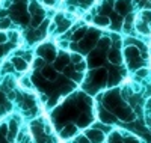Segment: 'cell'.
<instances>
[{
  "label": "cell",
  "mask_w": 151,
  "mask_h": 143,
  "mask_svg": "<svg viewBox=\"0 0 151 143\" xmlns=\"http://www.w3.org/2000/svg\"><path fill=\"white\" fill-rule=\"evenodd\" d=\"M12 62V65H14L15 71H20V72H24L27 68H29V62L24 60V57H20V56H12L9 59Z\"/></svg>",
  "instance_id": "1"
},
{
  "label": "cell",
  "mask_w": 151,
  "mask_h": 143,
  "mask_svg": "<svg viewBox=\"0 0 151 143\" xmlns=\"http://www.w3.org/2000/svg\"><path fill=\"white\" fill-rule=\"evenodd\" d=\"M88 139L91 140V143H101L106 137H104V131L101 129H88L86 131Z\"/></svg>",
  "instance_id": "2"
},
{
  "label": "cell",
  "mask_w": 151,
  "mask_h": 143,
  "mask_svg": "<svg viewBox=\"0 0 151 143\" xmlns=\"http://www.w3.org/2000/svg\"><path fill=\"white\" fill-rule=\"evenodd\" d=\"M8 125H9V133H8V136H6V140L11 143V142H14V140L17 139V134L20 133V131H18V122H17L15 119H12V121L8 122Z\"/></svg>",
  "instance_id": "3"
},
{
  "label": "cell",
  "mask_w": 151,
  "mask_h": 143,
  "mask_svg": "<svg viewBox=\"0 0 151 143\" xmlns=\"http://www.w3.org/2000/svg\"><path fill=\"white\" fill-rule=\"evenodd\" d=\"M107 59L113 63V65H119L122 62V54L118 48H110L107 51Z\"/></svg>",
  "instance_id": "4"
},
{
  "label": "cell",
  "mask_w": 151,
  "mask_h": 143,
  "mask_svg": "<svg viewBox=\"0 0 151 143\" xmlns=\"http://www.w3.org/2000/svg\"><path fill=\"white\" fill-rule=\"evenodd\" d=\"M59 134H60V137H62V139H70V137H73V136L77 134V127L68 124V125H67L64 129H62V131H60Z\"/></svg>",
  "instance_id": "5"
},
{
  "label": "cell",
  "mask_w": 151,
  "mask_h": 143,
  "mask_svg": "<svg viewBox=\"0 0 151 143\" xmlns=\"http://www.w3.org/2000/svg\"><path fill=\"white\" fill-rule=\"evenodd\" d=\"M98 118H100V121L101 122H104V124H115L116 122V116L115 114H112V113H107V112H100L98 113Z\"/></svg>",
  "instance_id": "6"
},
{
  "label": "cell",
  "mask_w": 151,
  "mask_h": 143,
  "mask_svg": "<svg viewBox=\"0 0 151 143\" xmlns=\"http://www.w3.org/2000/svg\"><path fill=\"white\" fill-rule=\"evenodd\" d=\"M94 24L98 26V27H107V26L112 24V21H110V18L107 15H97L94 18Z\"/></svg>",
  "instance_id": "7"
},
{
  "label": "cell",
  "mask_w": 151,
  "mask_h": 143,
  "mask_svg": "<svg viewBox=\"0 0 151 143\" xmlns=\"http://www.w3.org/2000/svg\"><path fill=\"white\" fill-rule=\"evenodd\" d=\"M42 77L44 79H48V80H56L58 79V71L50 68V66H44L42 68Z\"/></svg>",
  "instance_id": "8"
},
{
  "label": "cell",
  "mask_w": 151,
  "mask_h": 143,
  "mask_svg": "<svg viewBox=\"0 0 151 143\" xmlns=\"http://www.w3.org/2000/svg\"><path fill=\"white\" fill-rule=\"evenodd\" d=\"M91 122H92V119H91V116L88 114V113H82V114L79 116V119H77V125H79L80 128H85V127H88V125H91Z\"/></svg>",
  "instance_id": "9"
},
{
  "label": "cell",
  "mask_w": 151,
  "mask_h": 143,
  "mask_svg": "<svg viewBox=\"0 0 151 143\" xmlns=\"http://www.w3.org/2000/svg\"><path fill=\"white\" fill-rule=\"evenodd\" d=\"M14 71H15V68H14V65H12L11 60H6V62L2 63V72L3 74H11V72H14Z\"/></svg>",
  "instance_id": "10"
},
{
  "label": "cell",
  "mask_w": 151,
  "mask_h": 143,
  "mask_svg": "<svg viewBox=\"0 0 151 143\" xmlns=\"http://www.w3.org/2000/svg\"><path fill=\"white\" fill-rule=\"evenodd\" d=\"M101 53H100V51H98V53H97V51H92V54H91V60H89V63L92 65V66H94V65L97 63V65H100V63H101Z\"/></svg>",
  "instance_id": "11"
},
{
  "label": "cell",
  "mask_w": 151,
  "mask_h": 143,
  "mask_svg": "<svg viewBox=\"0 0 151 143\" xmlns=\"http://www.w3.org/2000/svg\"><path fill=\"white\" fill-rule=\"evenodd\" d=\"M85 33H86V27H80L79 30H76V32H74V36H73L74 42H77V41H82V38L85 36Z\"/></svg>",
  "instance_id": "12"
},
{
  "label": "cell",
  "mask_w": 151,
  "mask_h": 143,
  "mask_svg": "<svg viewBox=\"0 0 151 143\" xmlns=\"http://www.w3.org/2000/svg\"><path fill=\"white\" fill-rule=\"evenodd\" d=\"M70 26H71V23H70L68 20H64L62 23H59V24H58V32H60V33L67 32V30L70 29Z\"/></svg>",
  "instance_id": "13"
},
{
  "label": "cell",
  "mask_w": 151,
  "mask_h": 143,
  "mask_svg": "<svg viewBox=\"0 0 151 143\" xmlns=\"http://www.w3.org/2000/svg\"><path fill=\"white\" fill-rule=\"evenodd\" d=\"M70 57H71L73 65H79V63H82V62H83V56H82L80 53H73Z\"/></svg>",
  "instance_id": "14"
},
{
  "label": "cell",
  "mask_w": 151,
  "mask_h": 143,
  "mask_svg": "<svg viewBox=\"0 0 151 143\" xmlns=\"http://www.w3.org/2000/svg\"><path fill=\"white\" fill-rule=\"evenodd\" d=\"M20 84H21L23 87H26V89H32V87H33V84H32V82H30L29 77H23V79L20 80Z\"/></svg>",
  "instance_id": "15"
},
{
  "label": "cell",
  "mask_w": 151,
  "mask_h": 143,
  "mask_svg": "<svg viewBox=\"0 0 151 143\" xmlns=\"http://www.w3.org/2000/svg\"><path fill=\"white\" fill-rule=\"evenodd\" d=\"M115 6H116V11L119 12H125L124 9H125V6H127V2H125V0H118V2L115 3Z\"/></svg>",
  "instance_id": "16"
},
{
  "label": "cell",
  "mask_w": 151,
  "mask_h": 143,
  "mask_svg": "<svg viewBox=\"0 0 151 143\" xmlns=\"http://www.w3.org/2000/svg\"><path fill=\"white\" fill-rule=\"evenodd\" d=\"M136 29L139 30L141 33H148V32H150V29L147 27V24H144L142 21H137V23H136Z\"/></svg>",
  "instance_id": "17"
},
{
  "label": "cell",
  "mask_w": 151,
  "mask_h": 143,
  "mask_svg": "<svg viewBox=\"0 0 151 143\" xmlns=\"http://www.w3.org/2000/svg\"><path fill=\"white\" fill-rule=\"evenodd\" d=\"M8 36H9V41H12V42H17V41L20 39V33H18L17 30L9 32V33H8Z\"/></svg>",
  "instance_id": "18"
},
{
  "label": "cell",
  "mask_w": 151,
  "mask_h": 143,
  "mask_svg": "<svg viewBox=\"0 0 151 143\" xmlns=\"http://www.w3.org/2000/svg\"><path fill=\"white\" fill-rule=\"evenodd\" d=\"M11 27V20L9 18H0V30Z\"/></svg>",
  "instance_id": "19"
},
{
  "label": "cell",
  "mask_w": 151,
  "mask_h": 143,
  "mask_svg": "<svg viewBox=\"0 0 151 143\" xmlns=\"http://www.w3.org/2000/svg\"><path fill=\"white\" fill-rule=\"evenodd\" d=\"M110 39H109V38H103V39H100L98 41V47L100 48H107V47H110Z\"/></svg>",
  "instance_id": "20"
},
{
  "label": "cell",
  "mask_w": 151,
  "mask_h": 143,
  "mask_svg": "<svg viewBox=\"0 0 151 143\" xmlns=\"http://www.w3.org/2000/svg\"><path fill=\"white\" fill-rule=\"evenodd\" d=\"M33 66H35V69H36V68H44V60H42V57L35 59V60H33Z\"/></svg>",
  "instance_id": "21"
},
{
  "label": "cell",
  "mask_w": 151,
  "mask_h": 143,
  "mask_svg": "<svg viewBox=\"0 0 151 143\" xmlns=\"http://www.w3.org/2000/svg\"><path fill=\"white\" fill-rule=\"evenodd\" d=\"M85 69H86V62L83 60L82 63H79V65H76V71H77V72H85Z\"/></svg>",
  "instance_id": "22"
},
{
  "label": "cell",
  "mask_w": 151,
  "mask_h": 143,
  "mask_svg": "<svg viewBox=\"0 0 151 143\" xmlns=\"http://www.w3.org/2000/svg\"><path fill=\"white\" fill-rule=\"evenodd\" d=\"M8 41H9L8 33H5L3 30H0V44H5V42H8Z\"/></svg>",
  "instance_id": "23"
},
{
  "label": "cell",
  "mask_w": 151,
  "mask_h": 143,
  "mask_svg": "<svg viewBox=\"0 0 151 143\" xmlns=\"http://www.w3.org/2000/svg\"><path fill=\"white\" fill-rule=\"evenodd\" d=\"M77 143H91V140L88 139V136L82 134V136H79V137H77Z\"/></svg>",
  "instance_id": "24"
},
{
  "label": "cell",
  "mask_w": 151,
  "mask_h": 143,
  "mask_svg": "<svg viewBox=\"0 0 151 143\" xmlns=\"http://www.w3.org/2000/svg\"><path fill=\"white\" fill-rule=\"evenodd\" d=\"M0 18H8V9H5V8L0 9Z\"/></svg>",
  "instance_id": "25"
},
{
  "label": "cell",
  "mask_w": 151,
  "mask_h": 143,
  "mask_svg": "<svg viewBox=\"0 0 151 143\" xmlns=\"http://www.w3.org/2000/svg\"><path fill=\"white\" fill-rule=\"evenodd\" d=\"M125 143H139V140L136 137H129V139H125Z\"/></svg>",
  "instance_id": "26"
},
{
  "label": "cell",
  "mask_w": 151,
  "mask_h": 143,
  "mask_svg": "<svg viewBox=\"0 0 151 143\" xmlns=\"http://www.w3.org/2000/svg\"><path fill=\"white\" fill-rule=\"evenodd\" d=\"M136 75H137V77H142V75H147V69H139V71L136 72Z\"/></svg>",
  "instance_id": "27"
},
{
  "label": "cell",
  "mask_w": 151,
  "mask_h": 143,
  "mask_svg": "<svg viewBox=\"0 0 151 143\" xmlns=\"http://www.w3.org/2000/svg\"><path fill=\"white\" fill-rule=\"evenodd\" d=\"M147 109H151V98L147 101Z\"/></svg>",
  "instance_id": "28"
},
{
  "label": "cell",
  "mask_w": 151,
  "mask_h": 143,
  "mask_svg": "<svg viewBox=\"0 0 151 143\" xmlns=\"http://www.w3.org/2000/svg\"><path fill=\"white\" fill-rule=\"evenodd\" d=\"M2 53H3V50H2V48H0V56H2Z\"/></svg>",
  "instance_id": "29"
}]
</instances>
